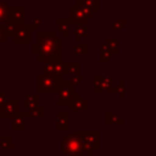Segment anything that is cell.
<instances>
[{
  "label": "cell",
  "instance_id": "obj_34",
  "mask_svg": "<svg viewBox=\"0 0 156 156\" xmlns=\"http://www.w3.org/2000/svg\"><path fill=\"white\" fill-rule=\"evenodd\" d=\"M0 108H2V105H0Z\"/></svg>",
  "mask_w": 156,
  "mask_h": 156
},
{
  "label": "cell",
  "instance_id": "obj_22",
  "mask_svg": "<svg viewBox=\"0 0 156 156\" xmlns=\"http://www.w3.org/2000/svg\"><path fill=\"white\" fill-rule=\"evenodd\" d=\"M88 27L85 26V25H76L74 26V37H78L80 40H82V38H85L86 36H88Z\"/></svg>",
  "mask_w": 156,
  "mask_h": 156
},
{
  "label": "cell",
  "instance_id": "obj_15",
  "mask_svg": "<svg viewBox=\"0 0 156 156\" xmlns=\"http://www.w3.org/2000/svg\"><path fill=\"white\" fill-rule=\"evenodd\" d=\"M56 25L59 30L62 32V37H69L70 36V23H69L67 18H58Z\"/></svg>",
  "mask_w": 156,
  "mask_h": 156
},
{
  "label": "cell",
  "instance_id": "obj_30",
  "mask_svg": "<svg viewBox=\"0 0 156 156\" xmlns=\"http://www.w3.org/2000/svg\"><path fill=\"white\" fill-rule=\"evenodd\" d=\"M0 144H2L3 148H11L12 147V138L8 137V136H5V137H2L0 138Z\"/></svg>",
  "mask_w": 156,
  "mask_h": 156
},
{
  "label": "cell",
  "instance_id": "obj_31",
  "mask_svg": "<svg viewBox=\"0 0 156 156\" xmlns=\"http://www.w3.org/2000/svg\"><path fill=\"white\" fill-rule=\"evenodd\" d=\"M32 25L33 27H34V30H38V26H41L43 25V18H33L32 19Z\"/></svg>",
  "mask_w": 156,
  "mask_h": 156
},
{
  "label": "cell",
  "instance_id": "obj_19",
  "mask_svg": "<svg viewBox=\"0 0 156 156\" xmlns=\"http://www.w3.org/2000/svg\"><path fill=\"white\" fill-rule=\"evenodd\" d=\"M105 122L108 125L111 123H125V119L122 116H119L118 114L112 112V111H107L105 112Z\"/></svg>",
  "mask_w": 156,
  "mask_h": 156
},
{
  "label": "cell",
  "instance_id": "obj_8",
  "mask_svg": "<svg viewBox=\"0 0 156 156\" xmlns=\"http://www.w3.org/2000/svg\"><path fill=\"white\" fill-rule=\"evenodd\" d=\"M44 74L63 76V62H45L43 65Z\"/></svg>",
  "mask_w": 156,
  "mask_h": 156
},
{
  "label": "cell",
  "instance_id": "obj_6",
  "mask_svg": "<svg viewBox=\"0 0 156 156\" xmlns=\"http://www.w3.org/2000/svg\"><path fill=\"white\" fill-rule=\"evenodd\" d=\"M18 112H19V100L18 99L8 100L0 108V118H12Z\"/></svg>",
  "mask_w": 156,
  "mask_h": 156
},
{
  "label": "cell",
  "instance_id": "obj_26",
  "mask_svg": "<svg viewBox=\"0 0 156 156\" xmlns=\"http://www.w3.org/2000/svg\"><path fill=\"white\" fill-rule=\"evenodd\" d=\"M125 26H126V19L125 18H116L115 21L112 22V29L115 30V32H121V30H123Z\"/></svg>",
  "mask_w": 156,
  "mask_h": 156
},
{
  "label": "cell",
  "instance_id": "obj_25",
  "mask_svg": "<svg viewBox=\"0 0 156 156\" xmlns=\"http://www.w3.org/2000/svg\"><path fill=\"white\" fill-rule=\"evenodd\" d=\"M81 2H82L86 7L90 8L94 14L100 11V2H99V0H81Z\"/></svg>",
  "mask_w": 156,
  "mask_h": 156
},
{
  "label": "cell",
  "instance_id": "obj_3",
  "mask_svg": "<svg viewBox=\"0 0 156 156\" xmlns=\"http://www.w3.org/2000/svg\"><path fill=\"white\" fill-rule=\"evenodd\" d=\"M34 27L29 23L22 25H14V34H12V43L15 44H27L32 43V32Z\"/></svg>",
  "mask_w": 156,
  "mask_h": 156
},
{
  "label": "cell",
  "instance_id": "obj_17",
  "mask_svg": "<svg viewBox=\"0 0 156 156\" xmlns=\"http://www.w3.org/2000/svg\"><path fill=\"white\" fill-rule=\"evenodd\" d=\"M8 12H10V5L0 0V26L8 22Z\"/></svg>",
  "mask_w": 156,
  "mask_h": 156
},
{
  "label": "cell",
  "instance_id": "obj_11",
  "mask_svg": "<svg viewBox=\"0 0 156 156\" xmlns=\"http://www.w3.org/2000/svg\"><path fill=\"white\" fill-rule=\"evenodd\" d=\"M100 88H101V92H105V93H115L114 77L111 74L101 76V78H100Z\"/></svg>",
  "mask_w": 156,
  "mask_h": 156
},
{
  "label": "cell",
  "instance_id": "obj_24",
  "mask_svg": "<svg viewBox=\"0 0 156 156\" xmlns=\"http://www.w3.org/2000/svg\"><path fill=\"white\" fill-rule=\"evenodd\" d=\"M125 85H126L125 80H119L118 85H115V93L118 94L119 100H125V97H126V93H125Z\"/></svg>",
  "mask_w": 156,
  "mask_h": 156
},
{
  "label": "cell",
  "instance_id": "obj_12",
  "mask_svg": "<svg viewBox=\"0 0 156 156\" xmlns=\"http://www.w3.org/2000/svg\"><path fill=\"white\" fill-rule=\"evenodd\" d=\"M70 126V115L67 111H59L56 112V129L67 130Z\"/></svg>",
  "mask_w": 156,
  "mask_h": 156
},
{
  "label": "cell",
  "instance_id": "obj_13",
  "mask_svg": "<svg viewBox=\"0 0 156 156\" xmlns=\"http://www.w3.org/2000/svg\"><path fill=\"white\" fill-rule=\"evenodd\" d=\"M26 127V114L21 112L19 111L18 114L12 116V129L14 130H25Z\"/></svg>",
  "mask_w": 156,
  "mask_h": 156
},
{
  "label": "cell",
  "instance_id": "obj_4",
  "mask_svg": "<svg viewBox=\"0 0 156 156\" xmlns=\"http://www.w3.org/2000/svg\"><path fill=\"white\" fill-rule=\"evenodd\" d=\"M74 93L76 89L71 85L69 81H62L59 89H58V99H56V104L58 105H69L74 99Z\"/></svg>",
  "mask_w": 156,
  "mask_h": 156
},
{
  "label": "cell",
  "instance_id": "obj_33",
  "mask_svg": "<svg viewBox=\"0 0 156 156\" xmlns=\"http://www.w3.org/2000/svg\"><path fill=\"white\" fill-rule=\"evenodd\" d=\"M8 99H7V94L4 92H0V105H3L4 103H7Z\"/></svg>",
  "mask_w": 156,
  "mask_h": 156
},
{
  "label": "cell",
  "instance_id": "obj_5",
  "mask_svg": "<svg viewBox=\"0 0 156 156\" xmlns=\"http://www.w3.org/2000/svg\"><path fill=\"white\" fill-rule=\"evenodd\" d=\"M26 18V7L25 5H10V12H8V22L11 25H22Z\"/></svg>",
  "mask_w": 156,
  "mask_h": 156
},
{
  "label": "cell",
  "instance_id": "obj_16",
  "mask_svg": "<svg viewBox=\"0 0 156 156\" xmlns=\"http://www.w3.org/2000/svg\"><path fill=\"white\" fill-rule=\"evenodd\" d=\"M25 105H26V111L32 110V108L37 107L38 105V94L37 93H27L26 96H25Z\"/></svg>",
  "mask_w": 156,
  "mask_h": 156
},
{
  "label": "cell",
  "instance_id": "obj_9",
  "mask_svg": "<svg viewBox=\"0 0 156 156\" xmlns=\"http://www.w3.org/2000/svg\"><path fill=\"white\" fill-rule=\"evenodd\" d=\"M82 73V63L81 62H63V74L69 77L81 76Z\"/></svg>",
  "mask_w": 156,
  "mask_h": 156
},
{
  "label": "cell",
  "instance_id": "obj_28",
  "mask_svg": "<svg viewBox=\"0 0 156 156\" xmlns=\"http://www.w3.org/2000/svg\"><path fill=\"white\" fill-rule=\"evenodd\" d=\"M3 32H4V36L7 38H11L12 37V34H14V25H11V23H5V25H3Z\"/></svg>",
  "mask_w": 156,
  "mask_h": 156
},
{
  "label": "cell",
  "instance_id": "obj_35",
  "mask_svg": "<svg viewBox=\"0 0 156 156\" xmlns=\"http://www.w3.org/2000/svg\"><path fill=\"white\" fill-rule=\"evenodd\" d=\"M0 47H2V45H0Z\"/></svg>",
  "mask_w": 156,
  "mask_h": 156
},
{
  "label": "cell",
  "instance_id": "obj_7",
  "mask_svg": "<svg viewBox=\"0 0 156 156\" xmlns=\"http://www.w3.org/2000/svg\"><path fill=\"white\" fill-rule=\"evenodd\" d=\"M88 111V100L83 99L81 93H74L73 101L69 104V112H86Z\"/></svg>",
  "mask_w": 156,
  "mask_h": 156
},
{
  "label": "cell",
  "instance_id": "obj_10",
  "mask_svg": "<svg viewBox=\"0 0 156 156\" xmlns=\"http://www.w3.org/2000/svg\"><path fill=\"white\" fill-rule=\"evenodd\" d=\"M82 140L88 148H97L99 147V132H83Z\"/></svg>",
  "mask_w": 156,
  "mask_h": 156
},
{
  "label": "cell",
  "instance_id": "obj_1",
  "mask_svg": "<svg viewBox=\"0 0 156 156\" xmlns=\"http://www.w3.org/2000/svg\"><path fill=\"white\" fill-rule=\"evenodd\" d=\"M30 51L38 62H63V37L54 30H37V41L32 43Z\"/></svg>",
  "mask_w": 156,
  "mask_h": 156
},
{
  "label": "cell",
  "instance_id": "obj_32",
  "mask_svg": "<svg viewBox=\"0 0 156 156\" xmlns=\"http://www.w3.org/2000/svg\"><path fill=\"white\" fill-rule=\"evenodd\" d=\"M7 43V37L4 36V32H3V26H0V45L2 44Z\"/></svg>",
  "mask_w": 156,
  "mask_h": 156
},
{
  "label": "cell",
  "instance_id": "obj_2",
  "mask_svg": "<svg viewBox=\"0 0 156 156\" xmlns=\"http://www.w3.org/2000/svg\"><path fill=\"white\" fill-rule=\"evenodd\" d=\"M63 76H52V74H38L37 76V94L58 93Z\"/></svg>",
  "mask_w": 156,
  "mask_h": 156
},
{
  "label": "cell",
  "instance_id": "obj_27",
  "mask_svg": "<svg viewBox=\"0 0 156 156\" xmlns=\"http://www.w3.org/2000/svg\"><path fill=\"white\" fill-rule=\"evenodd\" d=\"M100 78H101L100 74H94L93 76V93H96V94L101 93V88H100Z\"/></svg>",
  "mask_w": 156,
  "mask_h": 156
},
{
  "label": "cell",
  "instance_id": "obj_23",
  "mask_svg": "<svg viewBox=\"0 0 156 156\" xmlns=\"http://www.w3.org/2000/svg\"><path fill=\"white\" fill-rule=\"evenodd\" d=\"M100 48L101 49H100V54H99V60L100 62H110L112 59V54L105 48L104 44H100Z\"/></svg>",
  "mask_w": 156,
  "mask_h": 156
},
{
  "label": "cell",
  "instance_id": "obj_14",
  "mask_svg": "<svg viewBox=\"0 0 156 156\" xmlns=\"http://www.w3.org/2000/svg\"><path fill=\"white\" fill-rule=\"evenodd\" d=\"M105 45V48L112 54V56H118L119 55V43L116 38L114 37H105V41L103 43Z\"/></svg>",
  "mask_w": 156,
  "mask_h": 156
},
{
  "label": "cell",
  "instance_id": "obj_20",
  "mask_svg": "<svg viewBox=\"0 0 156 156\" xmlns=\"http://www.w3.org/2000/svg\"><path fill=\"white\" fill-rule=\"evenodd\" d=\"M26 118H37V119H41L44 116V107L43 105H37V107L32 108V110L26 111Z\"/></svg>",
  "mask_w": 156,
  "mask_h": 156
},
{
  "label": "cell",
  "instance_id": "obj_18",
  "mask_svg": "<svg viewBox=\"0 0 156 156\" xmlns=\"http://www.w3.org/2000/svg\"><path fill=\"white\" fill-rule=\"evenodd\" d=\"M73 5H76V7H77L78 10H80L81 12H82L83 15H85L88 19H92V18H93V16H94V12H93V11H92L89 7H86V5L83 4V3L81 2V0H76Z\"/></svg>",
  "mask_w": 156,
  "mask_h": 156
},
{
  "label": "cell",
  "instance_id": "obj_29",
  "mask_svg": "<svg viewBox=\"0 0 156 156\" xmlns=\"http://www.w3.org/2000/svg\"><path fill=\"white\" fill-rule=\"evenodd\" d=\"M69 82L71 83V85L76 88V86H81V83H82V76H73V77H69Z\"/></svg>",
  "mask_w": 156,
  "mask_h": 156
},
{
  "label": "cell",
  "instance_id": "obj_21",
  "mask_svg": "<svg viewBox=\"0 0 156 156\" xmlns=\"http://www.w3.org/2000/svg\"><path fill=\"white\" fill-rule=\"evenodd\" d=\"M74 55L76 56H86L88 55V44L86 43H76L74 44Z\"/></svg>",
  "mask_w": 156,
  "mask_h": 156
}]
</instances>
